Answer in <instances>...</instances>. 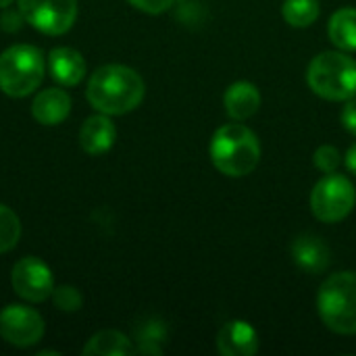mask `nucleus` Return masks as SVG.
Here are the masks:
<instances>
[{"instance_id": "f257e3e1", "label": "nucleus", "mask_w": 356, "mask_h": 356, "mask_svg": "<svg viewBox=\"0 0 356 356\" xmlns=\"http://www.w3.org/2000/svg\"><path fill=\"white\" fill-rule=\"evenodd\" d=\"M146 86L138 71L125 65H102L88 81V102L104 115H125L144 100Z\"/></svg>"}, {"instance_id": "f03ea898", "label": "nucleus", "mask_w": 356, "mask_h": 356, "mask_svg": "<svg viewBox=\"0 0 356 356\" xmlns=\"http://www.w3.org/2000/svg\"><path fill=\"white\" fill-rule=\"evenodd\" d=\"M209 154L219 173L227 177H246L261 161V142L242 121L227 123L213 134Z\"/></svg>"}, {"instance_id": "7ed1b4c3", "label": "nucleus", "mask_w": 356, "mask_h": 356, "mask_svg": "<svg viewBox=\"0 0 356 356\" xmlns=\"http://www.w3.org/2000/svg\"><path fill=\"white\" fill-rule=\"evenodd\" d=\"M307 83L319 98L346 102L356 96V60L344 50L321 52L307 69Z\"/></svg>"}, {"instance_id": "20e7f679", "label": "nucleus", "mask_w": 356, "mask_h": 356, "mask_svg": "<svg viewBox=\"0 0 356 356\" xmlns=\"http://www.w3.org/2000/svg\"><path fill=\"white\" fill-rule=\"evenodd\" d=\"M317 311L327 330L340 336L356 334V273L330 275L317 294Z\"/></svg>"}, {"instance_id": "39448f33", "label": "nucleus", "mask_w": 356, "mask_h": 356, "mask_svg": "<svg viewBox=\"0 0 356 356\" xmlns=\"http://www.w3.org/2000/svg\"><path fill=\"white\" fill-rule=\"evenodd\" d=\"M46 56L38 46L15 44L0 54V90L10 98H25L40 88Z\"/></svg>"}, {"instance_id": "423d86ee", "label": "nucleus", "mask_w": 356, "mask_h": 356, "mask_svg": "<svg viewBox=\"0 0 356 356\" xmlns=\"http://www.w3.org/2000/svg\"><path fill=\"white\" fill-rule=\"evenodd\" d=\"M356 204V190L353 181L340 173H327L311 192V211L323 223H338L346 219Z\"/></svg>"}, {"instance_id": "0eeeda50", "label": "nucleus", "mask_w": 356, "mask_h": 356, "mask_svg": "<svg viewBox=\"0 0 356 356\" xmlns=\"http://www.w3.org/2000/svg\"><path fill=\"white\" fill-rule=\"evenodd\" d=\"M19 10L38 31L63 35L77 19V0H19Z\"/></svg>"}, {"instance_id": "6e6552de", "label": "nucleus", "mask_w": 356, "mask_h": 356, "mask_svg": "<svg viewBox=\"0 0 356 356\" xmlns=\"http://www.w3.org/2000/svg\"><path fill=\"white\" fill-rule=\"evenodd\" d=\"M42 315L25 305H8L0 311V338L17 348L35 346L44 338Z\"/></svg>"}, {"instance_id": "1a4fd4ad", "label": "nucleus", "mask_w": 356, "mask_h": 356, "mask_svg": "<svg viewBox=\"0 0 356 356\" xmlns=\"http://www.w3.org/2000/svg\"><path fill=\"white\" fill-rule=\"evenodd\" d=\"M10 286L27 302H44L52 296L54 277L50 267L38 257H23L10 271Z\"/></svg>"}, {"instance_id": "9d476101", "label": "nucleus", "mask_w": 356, "mask_h": 356, "mask_svg": "<svg viewBox=\"0 0 356 356\" xmlns=\"http://www.w3.org/2000/svg\"><path fill=\"white\" fill-rule=\"evenodd\" d=\"M257 350L259 334L248 321H227L217 334V353L221 356H252Z\"/></svg>"}, {"instance_id": "9b49d317", "label": "nucleus", "mask_w": 356, "mask_h": 356, "mask_svg": "<svg viewBox=\"0 0 356 356\" xmlns=\"http://www.w3.org/2000/svg\"><path fill=\"white\" fill-rule=\"evenodd\" d=\"M115 140H117V127L104 113L88 117L79 129V146L83 152L92 156L108 152Z\"/></svg>"}, {"instance_id": "f8f14e48", "label": "nucleus", "mask_w": 356, "mask_h": 356, "mask_svg": "<svg viewBox=\"0 0 356 356\" xmlns=\"http://www.w3.org/2000/svg\"><path fill=\"white\" fill-rule=\"evenodd\" d=\"M292 259L302 271H307L311 275H317V273H323L330 267L332 250L319 236L305 234V236H298L294 240Z\"/></svg>"}, {"instance_id": "ddd939ff", "label": "nucleus", "mask_w": 356, "mask_h": 356, "mask_svg": "<svg viewBox=\"0 0 356 356\" xmlns=\"http://www.w3.org/2000/svg\"><path fill=\"white\" fill-rule=\"evenodd\" d=\"M48 71H50L54 81L71 88L83 79L86 60H83L81 52H77L75 48L58 46V48H52L48 54Z\"/></svg>"}, {"instance_id": "4468645a", "label": "nucleus", "mask_w": 356, "mask_h": 356, "mask_svg": "<svg viewBox=\"0 0 356 356\" xmlns=\"http://www.w3.org/2000/svg\"><path fill=\"white\" fill-rule=\"evenodd\" d=\"M71 113V96L60 88L42 90L31 102V115L40 125H58Z\"/></svg>"}, {"instance_id": "2eb2a0df", "label": "nucleus", "mask_w": 356, "mask_h": 356, "mask_svg": "<svg viewBox=\"0 0 356 356\" xmlns=\"http://www.w3.org/2000/svg\"><path fill=\"white\" fill-rule=\"evenodd\" d=\"M223 106L234 121H246L261 108V92L250 81H236L225 90Z\"/></svg>"}, {"instance_id": "dca6fc26", "label": "nucleus", "mask_w": 356, "mask_h": 356, "mask_svg": "<svg viewBox=\"0 0 356 356\" xmlns=\"http://www.w3.org/2000/svg\"><path fill=\"white\" fill-rule=\"evenodd\" d=\"M327 35L332 40V44L338 50L344 52H355L356 50V8L353 6H344L340 10H336L330 17L327 23Z\"/></svg>"}, {"instance_id": "f3484780", "label": "nucleus", "mask_w": 356, "mask_h": 356, "mask_svg": "<svg viewBox=\"0 0 356 356\" xmlns=\"http://www.w3.org/2000/svg\"><path fill=\"white\" fill-rule=\"evenodd\" d=\"M134 353L131 340L117 330H102L94 334L83 346L86 356H125Z\"/></svg>"}, {"instance_id": "a211bd4d", "label": "nucleus", "mask_w": 356, "mask_h": 356, "mask_svg": "<svg viewBox=\"0 0 356 356\" xmlns=\"http://www.w3.org/2000/svg\"><path fill=\"white\" fill-rule=\"evenodd\" d=\"M321 4L319 0H286L282 6V15L292 27H309L319 19Z\"/></svg>"}, {"instance_id": "6ab92c4d", "label": "nucleus", "mask_w": 356, "mask_h": 356, "mask_svg": "<svg viewBox=\"0 0 356 356\" xmlns=\"http://www.w3.org/2000/svg\"><path fill=\"white\" fill-rule=\"evenodd\" d=\"M21 238V221L13 209L0 204V254L13 250Z\"/></svg>"}, {"instance_id": "aec40b11", "label": "nucleus", "mask_w": 356, "mask_h": 356, "mask_svg": "<svg viewBox=\"0 0 356 356\" xmlns=\"http://www.w3.org/2000/svg\"><path fill=\"white\" fill-rule=\"evenodd\" d=\"M50 298H52L54 307L58 311H65V313H75L83 305V296L73 286H58V288H54Z\"/></svg>"}, {"instance_id": "412c9836", "label": "nucleus", "mask_w": 356, "mask_h": 356, "mask_svg": "<svg viewBox=\"0 0 356 356\" xmlns=\"http://www.w3.org/2000/svg\"><path fill=\"white\" fill-rule=\"evenodd\" d=\"M315 167L323 173H334L338 171L340 163H342V154L336 146H330V144H323L315 150Z\"/></svg>"}, {"instance_id": "4be33fe9", "label": "nucleus", "mask_w": 356, "mask_h": 356, "mask_svg": "<svg viewBox=\"0 0 356 356\" xmlns=\"http://www.w3.org/2000/svg\"><path fill=\"white\" fill-rule=\"evenodd\" d=\"M131 6H136L138 10L142 13H148V15H161L165 10H169L173 6L175 0H127Z\"/></svg>"}, {"instance_id": "5701e85b", "label": "nucleus", "mask_w": 356, "mask_h": 356, "mask_svg": "<svg viewBox=\"0 0 356 356\" xmlns=\"http://www.w3.org/2000/svg\"><path fill=\"white\" fill-rule=\"evenodd\" d=\"M23 23H25V17H23V13L17 8V10H13V8H4V13H2V17H0V27L6 31V33H15V31H19L21 27H23Z\"/></svg>"}, {"instance_id": "b1692460", "label": "nucleus", "mask_w": 356, "mask_h": 356, "mask_svg": "<svg viewBox=\"0 0 356 356\" xmlns=\"http://www.w3.org/2000/svg\"><path fill=\"white\" fill-rule=\"evenodd\" d=\"M340 121H342V125H344V129L348 134L356 136V98L346 100V104H344V108L340 113Z\"/></svg>"}, {"instance_id": "393cba45", "label": "nucleus", "mask_w": 356, "mask_h": 356, "mask_svg": "<svg viewBox=\"0 0 356 356\" xmlns=\"http://www.w3.org/2000/svg\"><path fill=\"white\" fill-rule=\"evenodd\" d=\"M344 163H346L348 171L356 175V142L348 148V152H346V156H344Z\"/></svg>"}, {"instance_id": "a878e982", "label": "nucleus", "mask_w": 356, "mask_h": 356, "mask_svg": "<svg viewBox=\"0 0 356 356\" xmlns=\"http://www.w3.org/2000/svg\"><path fill=\"white\" fill-rule=\"evenodd\" d=\"M10 4H13V0H0V8H6Z\"/></svg>"}]
</instances>
